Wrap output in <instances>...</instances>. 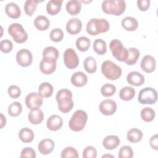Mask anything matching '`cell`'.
I'll use <instances>...</instances> for the list:
<instances>
[{"label":"cell","instance_id":"obj_1","mask_svg":"<svg viewBox=\"0 0 158 158\" xmlns=\"http://www.w3.org/2000/svg\"><path fill=\"white\" fill-rule=\"evenodd\" d=\"M72 93L67 89H60L56 94V99L58 104V109L62 113L70 112L73 107Z\"/></svg>","mask_w":158,"mask_h":158},{"label":"cell","instance_id":"obj_2","mask_svg":"<svg viewBox=\"0 0 158 158\" xmlns=\"http://www.w3.org/2000/svg\"><path fill=\"white\" fill-rule=\"evenodd\" d=\"M109 23L104 19H91L86 24V32L92 36L107 32L109 30Z\"/></svg>","mask_w":158,"mask_h":158},{"label":"cell","instance_id":"obj_3","mask_svg":"<svg viewBox=\"0 0 158 158\" xmlns=\"http://www.w3.org/2000/svg\"><path fill=\"white\" fill-rule=\"evenodd\" d=\"M101 7L106 14L118 16L125 12L126 3L123 0H106L102 2Z\"/></svg>","mask_w":158,"mask_h":158},{"label":"cell","instance_id":"obj_4","mask_svg":"<svg viewBox=\"0 0 158 158\" xmlns=\"http://www.w3.org/2000/svg\"><path fill=\"white\" fill-rule=\"evenodd\" d=\"M101 72L104 76L110 80H115L122 75V69L111 60H107L102 63Z\"/></svg>","mask_w":158,"mask_h":158},{"label":"cell","instance_id":"obj_5","mask_svg":"<svg viewBox=\"0 0 158 158\" xmlns=\"http://www.w3.org/2000/svg\"><path fill=\"white\" fill-rule=\"evenodd\" d=\"M88 120V115L83 110H77L72 115L69 126L71 130L74 131H81L85 127Z\"/></svg>","mask_w":158,"mask_h":158},{"label":"cell","instance_id":"obj_6","mask_svg":"<svg viewBox=\"0 0 158 158\" xmlns=\"http://www.w3.org/2000/svg\"><path fill=\"white\" fill-rule=\"evenodd\" d=\"M112 56L118 61L125 62L128 57V49L125 48L122 43L117 39L112 40L109 44Z\"/></svg>","mask_w":158,"mask_h":158},{"label":"cell","instance_id":"obj_7","mask_svg":"<svg viewBox=\"0 0 158 158\" xmlns=\"http://www.w3.org/2000/svg\"><path fill=\"white\" fill-rule=\"evenodd\" d=\"M8 33L17 43L21 44L28 39V34L23 26L18 23H13L8 27Z\"/></svg>","mask_w":158,"mask_h":158},{"label":"cell","instance_id":"obj_8","mask_svg":"<svg viewBox=\"0 0 158 158\" xmlns=\"http://www.w3.org/2000/svg\"><path fill=\"white\" fill-rule=\"evenodd\" d=\"M138 100L141 104H154L157 100V93L152 88H144L139 92Z\"/></svg>","mask_w":158,"mask_h":158},{"label":"cell","instance_id":"obj_9","mask_svg":"<svg viewBox=\"0 0 158 158\" xmlns=\"http://www.w3.org/2000/svg\"><path fill=\"white\" fill-rule=\"evenodd\" d=\"M63 57L64 64L67 68L70 69H73L76 68L78 65L79 59L73 49H67L64 51Z\"/></svg>","mask_w":158,"mask_h":158},{"label":"cell","instance_id":"obj_10","mask_svg":"<svg viewBox=\"0 0 158 158\" xmlns=\"http://www.w3.org/2000/svg\"><path fill=\"white\" fill-rule=\"evenodd\" d=\"M43 101V96L40 93H30L25 98V104L30 110L39 109L42 106Z\"/></svg>","mask_w":158,"mask_h":158},{"label":"cell","instance_id":"obj_11","mask_svg":"<svg viewBox=\"0 0 158 158\" xmlns=\"http://www.w3.org/2000/svg\"><path fill=\"white\" fill-rule=\"evenodd\" d=\"M16 60L20 66L28 67L33 62L32 54L27 49H21L16 54Z\"/></svg>","mask_w":158,"mask_h":158},{"label":"cell","instance_id":"obj_12","mask_svg":"<svg viewBox=\"0 0 158 158\" xmlns=\"http://www.w3.org/2000/svg\"><path fill=\"white\" fill-rule=\"evenodd\" d=\"M99 110L104 115H112L117 110V104L112 99H105L99 104Z\"/></svg>","mask_w":158,"mask_h":158},{"label":"cell","instance_id":"obj_13","mask_svg":"<svg viewBox=\"0 0 158 158\" xmlns=\"http://www.w3.org/2000/svg\"><path fill=\"white\" fill-rule=\"evenodd\" d=\"M56 60L49 58H43L40 63V69L44 74L49 75L53 73L56 69Z\"/></svg>","mask_w":158,"mask_h":158},{"label":"cell","instance_id":"obj_14","mask_svg":"<svg viewBox=\"0 0 158 158\" xmlns=\"http://www.w3.org/2000/svg\"><path fill=\"white\" fill-rule=\"evenodd\" d=\"M141 69L146 73H151L154 71L156 66V62L154 57L150 55L144 56L140 63Z\"/></svg>","mask_w":158,"mask_h":158},{"label":"cell","instance_id":"obj_15","mask_svg":"<svg viewBox=\"0 0 158 158\" xmlns=\"http://www.w3.org/2000/svg\"><path fill=\"white\" fill-rule=\"evenodd\" d=\"M82 23L78 18H72L70 19L66 24V30L72 35H75L80 33Z\"/></svg>","mask_w":158,"mask_h":158},{"label":"cell","instance_id":"obj_16","mask_svg":"<svg viewBox=\"0 0 158 158\" xmlns=\"http://www.w3.org/2000/svg\"><path fill=\"white\" fill-rule=\"evenodd\" d=\"M63 125V120L58 115L54 114L49 117L46 122L47 128L51 131H57Z\"/></svg>","mask_w":158,"mask_h":158},{"label":"cell","instance_id":"obj_17","mask_svg":"<svg viewBox=\"0 0 158 158\" xmlns=\"http://www.w3.org/2000/svg\"><path fill=\"white\" fill-rule=\"evenodd\" d=\"M127 81L131 85L139 86L144 83V77L138 72L133 71L127 75Z\"/></svg>","mask_w":158,"mask_h":158},{"label":"cell","instance_id":"obj_18","mask_svg":"<svg viewBox=\"0 0 158 158\" xmlns=\"http://www.w3.org/2000/svg\"><path fill=\"white\" fill-rule=\"evenodd\" d=\"M55 146L53 140L49 138L42 139L38 144V151L43 155H47L51 153Z\"/></svg>","mask_w":158,"mask_h":158},{"label":"cell","instance_id":"obj_19","mask_svg":"<svg viewBox=\"0 0 158 158\" xmlns=\"http://www.w3.org/2000/svg\"><path fill=\"white\" fill-rule=\"evenodd\" d=\"M70 80L72 85L75 86L82 87L87 83L88 77L83 72H76L72 75Z\"/></svg>","mask_w":158,"mask_h":158},{"label":"cell","instance_id":"obj_20","mask_svg":"<svg viewBox=\"0 0 158 158\" xmlns=\"http://www.w3.org/2000/svg\"><path fill=\"white\" fill-rule=\"evenodd\" d=\"M120 144V139L115 135H109L105 137L102 141V146L107 150L115 149Z\"/></svg>","mask_w":158,"mask_h":158},{"label":"cell","instance_id":"obj_21","mask_svg":"<svg viewBox=\"0 0 158 158\" xmlns=\"http://www.w3.org/2000/svg\"><path fill=\"white\" fill-rule=\"evenodd\" d=\"M5 12L8 17L12 19H18L21 15L20 9L15 2H9L5 7Z\"/></svg>","mask_w":158,"mask_h":158},{"label":"cell","instance_id":"obj_22","mask_svg":"<svg viewBox=\"0 0 158 158\" xmlns=\"http://www.w3.org/2000/svg\"><path fill=\"white\" fill-rule=\"evenodd\" d=\"M28 120L33 125H38L42 122L44 118V114L40 109L31 110L28 113Z\"/></svg>","mask_w":158,"mask_h":158},{"label":"cell","instance_id":"obj_23","mask_svg":"<svg viewBox=\"0 0 158 158\" xmlns=\"http://www.w3.org/2000/svg\"><path fill=\"white\" fill-rule=\"evenodd\" d=\"M62 2V0H51L48 1L46 4L47 12L51 15L57 14L60 11Z\"/></svg>","mask_w":158,"mask_h":158},{"label":"cell","instance_id":"obj_24","mask_svg":"<svg viewBox=\"0 0 158 158\" xmlns=\"http://www.w3.org/2000/svg\"><path fill=\"white\" fill-rule=\"evenodd\" d=\"M65 8L70 15H76L80 12L81 4L79 1L70 0L67 2Z\"/></svg>","mask_w":158,"mask_h":158},{"label":"cell","instance_id":"obj_25","mask_svg":"<svg viewBox=\"0 0 158 158\" xmlns=\"http://www.w3.org/2000/svg\"><path fill=\"white\" fill-rule=\"evenodd\" d=\"M122 27L127 31H135L138 27V22L132 17H126L122 20Z\"/></svg>","mask_w":158,"mask_h":158},{"label":"cell","instance_id":"obj_26","mask_svg":"<svg viewBox=\"0 0 158 158\" xmlns=\"http://www.w3.org/2000/svg\"><path fill=\"white\" fill-rule=\"evenodd\" d=\"M34 25L37 30L44 31L49 28L50 22L46 17L43 15H38L34 20Z\"/></svg>","mask_w":158,"mask_h":158},{"label":"cell","instance_id":"obj_27","mask_svg":"<svg viewBox=\"0 0 158 158\" xmlns=\"http://www.w3.org/2000/svg\"><path fill=\"white\" fill-rule=\"evenodd\" d=\"M127 138L128 141L132 143L139 142L143 138V133L138 128H133L127 132Z\"/></svg>","mask_w":158,"mask_h":158},{"label":"cell","instance_id":"obj_28","mask_svg":"<svg viewBox=\"0 0 158 158\" xmlns=\"http://www.w3.org/2000/svg\"><path fill=\"white\" fill-rule=\"evenodd\" d=\"M128 49V57L125 62L128 65L136 64L140 56L139 51L136 48H130Z\"/></svg>","mask_w":158,"mask_h":158},{"label":"cell","instance_id":"obj_29","mask_svg":"<svg viewBox=\"0 0 158 158\" xmlns=\"http://www.w3.org/2000/svg\"><path fill=\"white\" fill-rule=\"evenodd\" d=\"M19 138L22 142L28 143L33 140L34 133L28 128H23L19 133Z\"/></svg>","mask_w":158,"mask_h":158},{"label":"cell","instance_id":"obj_30","mask_svg":"<svg viewBox=\"0 0 158 158\" xmlns=\"http://www.w3.org/2000/svg\"><path fill=\"white\" fill-rule=\"evenodd\" d=\"M135 95V90L131 86H125L119 92L120 98L125 101L131 100Z\"/></svg>","mask_w":158,"mask_h":158},{"label":"cell","instance_id":"obj_31","mask_svg":"<svg viewBox=\"0 0 158 158\" xmlns=\"http://www.w3.org/2000/svg\"><path fill=\"white\" fill-rule=\"evenodd\" d=\"M83 67L88 73H94L97 70V63L95 59L91 56L86 57L83 62Z\"/></svg>","mask_w":158,"mask_h":158},{"label":"cell","instance_id":"obj_32","mask_svg":"<svg viewBox=\"0 0 158 158\" xmlns=\"http://www.w3.org/2000/svg\"><path fill=\"white\" fill-rule=\"evenodd\" d=\"M53 86L48 82H43L38 87V91L43 97L48 98L52 96L53 93Z\"/></svg>","mask_w":158,"mask_h":158},{"label":"cell","instance_id":"obj_33","mask_svg":"<svg viewBox=\"0 0 158 158\" xmlns=\"http://www.w3.org/2000/svg\"><path fill=\"white\" fill-rule=\"evenodd\" d=\"M90 40L85 36H81L78 38L76 41V46L77 49L81 52H85L88 51L90 47Z\"/></svg>","mask_w":158,"mask_h":158},{"label":"cell","instance_id":"obj_34","mask_svg":"<svg viewBox=\"0 0 158 158\" xmlns=\"http://www.w3.org/2000/svg\"><path fill=\"white\" fill-rule=\"evenodd\" d=\"M42 55L43 58H49L57 60L59 52L57 48L53 46H48L43 49Z\"/></svg>","mask_w":158,"mask_h":158},{"label":"cell","instance_id":"obj_35","mask_svg":"<svg viewBox=\"0 0 158 158\" xmlns=\"http://www.w3.org/2000/svg\"><path fill=\"white\" fill-rule=\"evenodd\" d=\"M93 49L99 55H104L107 52V45L102 39H96L93 43Z\"/></svg>","mask_w":158,"mask_h":158},{"label":"cell","instance_id":"obj_36","mask_svg":"<svg viewBox=\"0 0 158 158\" xmlns=\"http://www.w3.org/2000/svg\"><path fill=\"white\" fill-rule=\"evenodd\" d=\"M22 111V106L19 102L15 101L8 107V114L12 117L19 116Z\"/></svg>","mask_w":158,"mask_h":158},{"label":"cell","instance_id":"obj_37","mask_svg":"<svg viewBox=\"0 0 158 158\" xmlns=\"http://www.w3.org/2000/svg\"><path fill=\"white\" fill-rule=\"evenodd\" d=\"M40 1L36 0H27L24 4V10L28 16H31L35 11L38 3Z\"/></svg>","mask_w":158,"mask_h":158},{"label":"cell","instance_id":"obj_38","mask_svg":"<svg viewBox=\"0 0 158 158\" xmlns=\"http://www.w3.org/2000/svg\"><path fill=\"white\" fill-rule=\"evenodd\" d=\"M141 118L147 122L152 121L155 117V111L151 107H144L143 109L140 113Z\"/></svg>","mask_w":158,"mask_h":158},{"label":"cell","instance_id":"obj_39","mask_svg":"<svg viewBox=\"0 0 158 158\" xmlns=\"http://www.w3.org/2000/svg\"><path fill=\"white\" fill-rule=\"evenodd\" d=\"M116 91L115 86L112 84L106 83L102 86L101 93L104 97H110L113 96Z\"/></svg>","mask_w":158,"mask_h":158},{"label":"cell","instance_id":"obj_40","mask_svg":"<svg viewBox=\"0 0 158 158\" xmlns=\"http://www.w3.org/2000/svg\"><path fill=\"white\" fill-rule=\"evenodd\" d=\"M60 157L62 158H67V157H78V153L76 149L73 147L68 146L64 148L62 152Z\"/></svg>","mask_w":158,"mask_h":158},{"label":"cell","instance_id":"obj_41","mask_svg":"<svg viewBox=\"0 0 158 158\" xmlns=\"http://www.w3.org/2000/svg\"><path fill=\"white\" fill-rule=\"evenodd\" d=\"M119 158H131L133 156V151L132 148L129 146H123L119 150Z\"/></svg>","mask_w":158,"mask_h":158},{"label":"cell","instance_id":"obj_42","mask_svg":"<svg viewBox=\"0 0 158 158\" xmlns=\"http://www.w3.org/2000/svg\"><path fill=\"white\" fill-rule=\"evenodd\" d=\"M50 39L54 42H59L64 38V32L60 28H54L50 32Z\"/></svg>","mask_w":158,"mask_h":158},{"label":"cell","instance_id":"obj_43","mask_svg":"<svg viewBox=\"0 0 158 158\" xmlns=\"http://www.w3.org/2000/svg\"><path fill=\"white\" fill-rule=\"evenodd\" d=\"M83 158H96L97 156V151L94 146H88L83 151Z\"/></svg>","mask_w":158,"mask_h":158},{"label":"cell","instance_id":"obj_44","mask_svg":"<svg viewBox=\"0 0 158 158\" xmlns=\"http://www.w3.org/2000/svg\"><path fill=\"white\" fill-rule=\"evenodd\" d=\"M13 44L9 40H2L0 42L1 51L4 53H9L12 50Z\"/></svg>","mask_w":158,"mask_h":158},{"label":"cell","instance_id":"obj_45","mask_svg":"<svg viewBox=\"0 0 158 158\" xmlns=\"http://www.w3.org/2000/svg\"><path fill=\"white\" fill-rule=\"evenodd\" d=\"M9 96L13 99L18 98L21 94V90L20 88L16 85H11L7 89Z\"/></svg>","mask_w":158,"mask_h":158},{"label":"cell","instance_id":"obj_46","mask_svg":"<svg viewBox=\"0 0 158 158\" xmlns=\"http://www.w3.org/2000/svg\"><path fill=\"white\" fill-rule=\"evenodd\" d=\"M21 157H29V158H35L36 152L35 150L30 147H26L23 148L20 154Z\"/></svg>","mask_w":158,"mask_h":158},{"label":"cell","instance_id":"obj_47","mask_svg":"<svg viewBox=\"0 0 158 158\" xmlns=\"http://www.w3.org/2000/svg\"><path fill=\"white\" fill-rule=\"evenodd\" d=\"M137 6L141 11L147 10L150 6L149 0H138L137 1Z\"/></svg>","mask_w":158,"mask_h":158},{"label":"cell","instance_id":"obj_48","mask_svg":"<svg viewBox=\"0 0 158 158\" xmlns=\"http://www.w3.org/2000/svg\"><path fill=\"white\" fill-rule=\"evenodd\" d=\"M150 146L154 150H158V136L157 134L153 135L150 138Z\"/></svg>","mask_w":158,"mask_h":158},{"label":"cell","instance_id":"obj_49","mask_svg":"<svg viewBox=\"0 0 158 158\" xmlns=\"http://www.w3.org/2000/svg\"><path fill=\"white\" fill-rule=\"evenodd\" d=\"M6 123V118L4 115L1 113V129H2Z\"/></svg>","mask_w":158,"mask_h":158},{"label":"cell","instance_id":"obj_50","mask_svg":"<svg viewBox=\"0 0 158 158\" xmlns=\"http://www.w3.org/2000/svg\"><path fill=\"white\" fill-rule=\"evenodd\" d=\"M114 157V156H112V155H108V154H106V155H104L102 156V157Z\"/></svg>","mask_w":158,"mask_h":158}]
</instances>
